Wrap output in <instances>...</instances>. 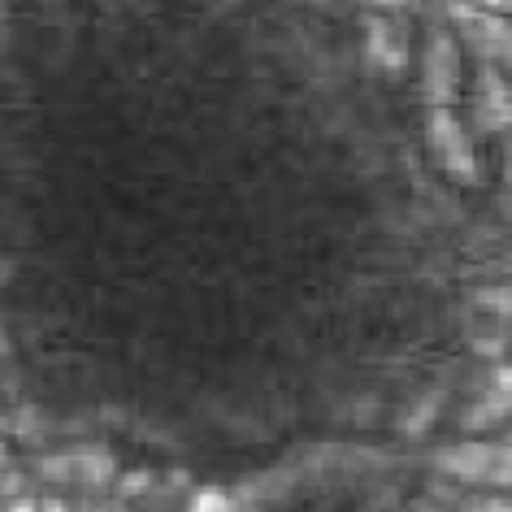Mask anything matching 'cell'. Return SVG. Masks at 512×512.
<instances>
[{
    "mask_svg": "<svg viewBox=\"0 0 512 512\" xmlns=\"http://www.w3.org/2000/svg\"><path fill=\"white\" fill-rule=\"evenodd\" d=\"M460 40L452 31L434 27L421 44V87H426V100L430 109H452L456 96H460Z\"/></svg>",
    "mask_w": 512,
    "mask_h": 512,
    "instance_id": "1",
    "label": "cell"
},
{
    "mask_svg": "<svg viewBox=\"0 0 512 512\" xmlns=\"http://www.w3.org/2000/svg\"><path fill=\"white\" fill-rule=\"evenodd\" d=\"M426 139H430V152L447 178H456V183H478V152H473L465 122H460L452 109L426 113Z\"/></svg>",
    "mask_w": 512,
    "mask_h": 512,
    "instance_id": "2",
    "label": "cell"
},
{
    "mask_svg": "<svg viewBox=\"0 0 512 512\" xmlns=\"http://www.w3.org/2000/svg\"><path fill=\"white\" fill-rule=\"evenodd\" d=\"M413 61V35L400 14H369L365 18V66L400 79Z\"/></svg>",
    "mask_w": 512,
    "mask_h": 512,
    "instance_id": "3",
    "label": "cell"
},
{
    "mask_svg": "<svg viewBox=\"0 0 512 512\" xmlns=\"http://www.w3.org/2000/svg\"><path fill=\"white\" fill-rule=\"evenodd\" d=\"M456 40H465L469 53L482 57V66H504L508 61V18L478 5H452Z\"/></svg>",
    "mask_w": 512,
    "mask_h": 512,
    "instance_id": "4",
    "label": "cell"
},
{
    "mask_svg": "<svg viewBox=\"0 0 512 512\" xmlns=\"http://www.w3.org/2000/svg\"><path fill=\"white\" fill-rule=\"evenodd\" d=\"M469 105H473V126H478L482 135H504L508 131V118H512L504 70L482 66L478 83H473V100H469Z\"/></svg>",
    "mask_w": 512,
    "mask_h": 512,
    "instance_id": "5",
    "label": "cell"
},
{
    "mask_svg": "<svg viewBox=\"0 0 512 512\" xmlns=\"http://www.w3.org/2000/svg\"><path fill=\"white\" fill-rule=\"evenodd\" d=\"M48 478L53 482H74V486H105L109 473H113V456L100 452V447H87V452H74V456H57L48 460Z\"/></svg>",
    "mask_w": 512,
    "mask_h": 512,
    "instance_id": "6",
    "label": "cell"
},
{
    "mask_svg": "<svg viewBox=\"0 0 512 512\" xmlns=\"http://www.w3.org/2000/svg\"><path fill=\"white\" fill-rule=\"evenodd\" d=\"M187 512H243V504L222 486H204V491L187 499Z\"/></svg>",
    "mask_w": 512,
    "mask_h": 512,
    "instance_id": "7",
    "label": "cell"
},
{
    "mask_svg": "<svg viewBox=\"0 0 512 512\" xmlns=\"http://www.w3.org/2000/svg\"><path fill=\"white\" fill-rule=\"evenodd\" d=\"M369 9H382V14H408L417 0H365Z\"/></svg>",
    "mask_w": 512,
    "mask_h": 512,
    "instance_id": "8",
    "label": "cell"
},
{
    "mask_svg": "<svg viewBox=\"0 0 512 512\" xmlns=\"http://www.w3.org/2000/svg\"><path fill=\"white\" fill-rule=\"evenodd\" d=\"M469 5H478V9H495V14H504L508 0H469Z\"/></svg>",
    "mask_w": 512,
    "mask_h": 512,
    "instance_id": "9",
    "label": "cell"
},
{
    "mask_svg": "<svg viewBox=\"0 0 512 512\" xmlns=\"http://www.w3.org/2000/svg\"><path fill=\"white\" fill-rule=\"evenodd\" d=\"M9 512H44V508L31 504V499H14V504H9Z\"/></svg>",
    "mask_w": 512,
    "mask_h": 512,
    "instance_id": "10",
    "label": "cell"
}]
</instances>
